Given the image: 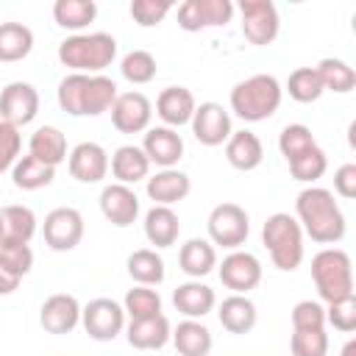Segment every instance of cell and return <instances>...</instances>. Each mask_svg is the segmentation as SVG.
<instances>
[{
	"mask_svg": "<svg viewBox=\"0 0 356 356\" xmlns=\"http://www.w3.org/2000/svg\"><path fill=\"white\" fill-rule=\"evenodd\" d=\"M295 220L303 236L317 245H337L345 236V214L325 186H306L295 200Z\"/></svg>",
	"mask_w": 356,
	"mask_h": 356,
	"instance_id": "6da1fadb",
	"label": "cell"
},
{
	"mask_svg": "<svg viewBox=\"0 0 356 356\" xmlns=\"http://www.w3.org/2000/svg\"><path fill=\"white\" fill-rule=\"evenodd\" d=\"M117 83L108 75H83V72H70L61 78L56 89V100L61 111L70 117H100L111 108L117 100Z\"/></svg>",
	"mask_w": 356,
	"mask_h": 356,
	"instance_id": "7a4b0ae2",
	"label": "cell"
},
{
	"mask_svg": "<svg viewBox=\"0 0 356 356\" xmlns=\"http://www.w3.org/2000/svg\"><path fill=\"white\" fill-rule=\"evenodd\" d=\"M231 111L245 120V122H261V120H270L281 100H284V86L278 83L275 75L270 72H256L245 81H239L234 89H231Z\"/></svg>",
	"mask_w": 356,
	"mask_h": 356,
	"instance_id": "3957f363",
	"label": "cell"
},
{
	"mask_svg": "<svg viewBox=\"0 0 356 356\" xmlns=\"http://www.w3.org/2000/svg\"><path fill=\"white\" fill-rule=\"evenodd\" d=\"M117 58V39L106 31L72 33L58 44V61L72 72L100 75Z\"/></svg>",
	"mask_w": 356,
	"mask_h": 356,
	"instance_id": "277c9868",
	"label": "cell"
},
{
	"mask_svg": "<svg viewBox=\"0 0 356 356\" xmlns=\"http://www.w3.org/2000/svg\"><path fill=\"white\" fill-rule=\"evenodd\" d=\"M261 242L270 253V261L284 270V273H292L300 267L303 261V231H300V222L286 214V211H275L264 220L261 225Z\"/></svg>",
	"mask_w": 356,
	"mask_h": 356,
	"instance_id": "5b68a950",
	"label": "cell"
},
{
	"mask_svg": "<svg viewBox=\"0 0 356 356\" xmlns=\"http://www.w3.org/2000/svg\"><path fill=\"white\" fill-rule=\"evenodd\" d=\"M312 281L320 300L331 303L345 295H353V264L342 248H323L312 259Z\"/></svg>",
	"mask_w": 356,
	"mask_h": 356,
	"instance_id": "8992f818",
	"label": "cell"
},
{
	"mask_svg": "<svg viewBox=\"0 0 356 356\" xmlns=\"http://www.w3.org/2000/svg\"><path fill=\"white\" fill-rule=\"evenodd\" d=\"M206 231H209V242L228 248V250H239L250 234V217L239 203H217L209 211L206 220Z\"/></svg>",
	"mask_w": 356,
	"mask_h": 356,
	"instance_id": "52a82bcc",
	"label": "cell"
},
{
	"mask_svg": "<svg viewBox=\"0 0 356 356\" xmlns=\"http://www.w3.org/2000/svg\"><path fill=\"white\" fill-rule=\"evenodd\" d=\"M239 17H242V36L256 44L267 47L275 42L281 31V17L273 0H242L239 3Z\"/></svg>",
	"mask_w": 356,
	"mask_h": 356,
	"instance_id": "ba28073f",
	"label": "cell"
},
{
	"mask_svg": "<svg viewBox=\"0 0 356 356\" xmlns=\"http://www.w3.org/2000/svg\"><path fill=\"white\" fill-rule=\"evenodd\" d=\"M81 325L97 342H111L125 331V309L111 298H95L81 306Z\"/></svg>",
	"mask_w": 356,
	"mask_h": 356,
	"instance_id": "9c48e42d",
	"label": "cell"
},
{
	"mask_svg": "<svg viewBox=\"0 0 356 356\" xmlns=\"http://www.w3.org/2000/svg\"><path fill=\"white\" fill-rule=\"evenodd\" d=\"M44 245L56 253H70L83 239V214L72 206H58L44 214Z\"/></svg>",
	"mask_w": 356,
	"mask_h": 356,
	"instance_id": "30bf717a",
	"label": "cell"
},
{
	"mask_svg": "<svg viewBox=\"0 0 356 356\" xmlns=\"http://www.w3.org/2000/svg\"><path fill=\"white\" fill-rule=\"evenodd\" d=\"M234 17L231 0H184L178 6V28L197 33L206 28H222Z\"/></svg>",
	"mask_w": 356,
	"mask_h": 356,
	"instance_id": "8fae6325",
	"label": "cell"
},
{
	"mask_svg": "<svg viewBox=\"0 0 356 356\" xmlns=\"http://www.w3.org/2000/svg\"><path fill=\"white\" fill-rule=\"evenodd\" d=\"M39 114V92L28 81H11L0 92V120L19 128L33 122Z\"/></svg>",
	"mask_w": 356,
	"mask_h": 356,
	"instance_id": "7c38bea8",
	"label": "cell"
},
{
	"mask_svg": "<svg viewBox=\"0 0 356 356\" xmlns=\"http://www.w3.org/2000/svg\"><path fill=\"white\" fill-rule=\"evenodd\" d=\"M220 281L234 295H248L261 284V261L250 250H231L220 264Z\"/></svg>",
	"mask_w": 356,
	"mask_h": 356,
	"instance_id": "4fadbf2b",
	"label": "cell"
},
{
	"mask_svg": "<svg viewBox=\"0 0 356 356\" xmlns=\"http://www.w3.org/2000/svg\"><path fill=\"white\" fill-rule=\"evenodd\" d=\"M111 114V125L120 134H142L150 128L153 120V103L147 100V95L142 92H122L117 95V100L108 108Z\"/></svg>",
	"mask_w": 356,
	"mask_h": 356,
	"instance_id": "5bb4252c",
	"label": "cell"
},
{
	"mask_svg": "<svg viewBox=\"0 0 356 356\" xmlns=\"http://www.w3.org/2000/svg\"><path fill=\"white\" fill-rule=\"evenodd\" d=\"M189 125H192L195 139H197L200 145H206V147L225 145L228 136L234 134V128H231V114H228L220 103H214V100L200 103V106L195 108Z\"/></svg>",
	"mask_w": 356,
	"mask_h": 356,
	"instance_id": "9a60e30c",
	"label": "cell"
},
{
	"mask_svg": "<svg viewBox=\"0 0 356 356\" xmlns=\"http://www.w3.org/2000/svg\"><path fill=\"white\" fill-rule=\"evenodd\" d=\"M67 170L78 184H100L108 172V153L97 142H78L67 153Z\"/></svg>",
	"mask_w": 356,
	"mask_h": 356,
	"instance_id": "2e32d148",
	"label": "cell"
},
{
	"mask_svg": "<svg viewBox=\"0 0 356 356\" xmlns=\"http://www.w3.org/2000/svg\"><path fill=\"white\" fill-rule=\"evenodd\" d=\"M81 323V303L75 295H67V292H56L50 295L42 309H39V325L47 331V334H70L75 331Z\"/></svg>",
	"mask_w": 356,
	"mask_h": 356,
	"instance_id": "e0dca14e",
	"label": "cell"
},
{
	"mask_svg": "<svg viewBox=\"0 0 356 356\" xmlns=\"http://www.w3.org/2000/svg\"><path fill=\"white\" fill-rule=\"evenodd\" d=\"M142 150H145L150 164H156L161 170H170V167H175L184 159V139H181V134L175 128L156 125V128L145 131Z\"/></svg>",
	"mask_w": 356,
	"mask_h": 356,
	"instance_id": "ac0fdd59",
	"label": "cell"
},
{
	"mask_svg": "<svg viewBox=\"0 0 356 356\" xmlns=\"http://www.w3.org/2000/svg\"><path fill=\"white\" fill-rule=\"evenodd\" d=\"M100 211H103V217H106L111 225L128 228V225H134L136 217H139V197H136V192H134L131 186H125V184H108V186H103V192H100Z\"/></svg>",
	"mask_w": 356,
	"mask_h": 356,
	"instance_id": "d6986e66",
	"label": "cell"
},
{
	"mask_svg": "<svg viewBox=\"0 0 356 356\" xmlns=\"http://www.w3.org/2000/svg\"><path fill=\"white\" fill-rule=\"evenodd\" d=\"M195 108H197V100L186 86H167L156 97V114L167 128L189 125Z\"/></svg>",
	"mask_w": 356,
	"mask_h": 356,
	"instance_id": "ffe728a7",
	"label": "cell"
},
{
	"mask_svg": "<svg viewBox=\"0 0 356 356\" xmlns=\"http://www.w3.org/2000/svg\"><path fill=\"white\" fill-rule=\"evenodd\" d=\"M145 192L153 200V206H172V203L184 200L192 192V178L184 170H178V167L159 170L156 175L147 178Z\"/></svg>",
	"mask_w": 356,
	"mask_h": 356,
	"instance_id": "44dd1931",
	"label": "cell"
},
{
	"mask_svg": "<svg viewBox=\"0 0 356 356\" xmlns=\"http://www.w3.org/2000/svg\"><path fill=\"white\" fill-rule=\"evenodd\" d=\"M172 306L186 317V320H203L214 306H217V295L209 284L203 281H184L172 289Z\"/></svg>",
	"mask_w": 356,
	"mask_h": 356,
	"instance_id": "7402d4cb",
	"label": "cell"
},
{
	"mask_svg": "<svg viewBox=\"0 0 356 356\" xmlns=\"http://www.w3.org/2000/svg\"><path fill=\"white\" fill-rule=\"evenodd\" d=\"M170 337H172V325H170V320L164 314L131 320L125 325V339L136 350H159V348H164L170 342Z\"/></svg>",
	"mask_w": 356,
	"mask_h": 356,
	"instance_id": "603a6c76",
	"label": "cell"
},
{
	"mask_svg": "<svg viewBox=\"0 0 356 356\" xmlns=\"http://www.w3.org/2000/svg\"><path fill=\"white\" fill-rule=\"evenodd\" d=\"M225 159H228V164H231L234 170L250 172V170H256V167L264 161V145H261V139H259L253 131H248V128L234 131V134L228 136V142H225Z\"/></svg>",
	"mask_w": 356,
	"mask_h": 356,
	"instance_id": "cb8c5ba5",
	"label": "cell"
},
{
	"mask_svg": "<svg viewBox=\"0 0 356 356\" xmlns=\"http://www.w3.org/2000/svg\"><path fill=\"white\" fill-rule=\"evenodd\" d=\"M108 167H111V175L117 178V184H125V186L145 181L150 172V161H147L145 150L136 145H120L111 153Z\"/></svg>",
	"mask_w": 356,
	"mask_h": 356,
	"instance_id": "d4e9b609",
	"label": "cell"
},
{
	"mask_svg": "<svg viewBox=\"0 0 356 356\" xmlns=\"http://www.w3.org/2000/svg\"><path fill=\"white\" fill-rule=\"evenodd\" d=\"M28 156L39 159L47 167H58L67 161V136L56 125H42L28 139Z\"/></svg>",
	"mask_w": 356,
	"mask_h": 356,
	"instance_id": "484cf974",
	"label": "cell"
},
{
	"mask_svg": "<svg viewBox=\"0 0 356 356\" xmlns=\"http://www.w3.org/2000/svg\"><path fill=\"white\" fill-rule=\"evenodd\" d=\"M178 267L189 278L200 281L203 275H209L217 267V250H214V245L209 239H200V236L186 239L181 245V250H178Z\"/></svg>",
	"mask_w": 356,
	"mask_h": 356,
	"instance_id": "4316f807",
	"label": "cell"
},
{
	"mask_svg": "<svg viewBox=\"0 0 356 356\" xmlns=\"http://www.w3.org/2000/svg\"><path fill=\"white\" fill-rule=\"evenodd\" d=\"M217 317H220V325L228 334H248V331H253V325L259 320V312H256V303L248 295H228L220 303Z\"/></svg>",
	"mask_w": 356,
	"mask_h": 356,
	"instance_id": "83f0119b",
	"label": "cell"
},
{
	"mask_svg": "<svg viewBox=\"0 0 356 356\" xmlns=\"http://www.w3.org/2000/svg\"><path fill=\"white\" fill-rule=\"evenodd\" d=\"M181 234V220L172 206H153L145 214V236L156 248H172Z\"/></svg>",
	"mask_w": 356,
	"mask_h": 356,
	"instance_id": "f1b7e54d",
	"label": "cell"
},
{
	"mask_svg": "<svg viewBox=\"0 0 356 356\" xmlns=\"http://www.w3.org/2000/svg\"><path fill=\"white\" fill-rule=\"evenodd\" d=\"M172 345L181 356H209L211 353V331L200 320H181L172 328Z\"/></svg>",
	"mask_w": 356,
	"mask_h": 356,
	"instance_id": "f546056e",
	"label": "cell"
},
{
	"mask_svg": "<svg viewBox=\"0 0 356 356\" xmlns=\"http://www.w3.org/2000/svg\"><path fill=\"white\" fill-rule=\"evenodd\" d=\"M33 50V31L22 22H0V61L14 64Z\"/></svg>",
	"mask_w": 356,
	"mask_h": 356,
	"instance_id": "4dcf8cb0",
	"label": "cell"
},
{
	"mask_svg": "<svg viewBox=\"0 0 356 356\" xmlns=\"http://www.w3.org/2000/svg\"><path fill=\"white\" fill-rule=\"evenodd\" d=\"M125 267H128V275H131L139 286H159V284L164 281V275H167L164 259H161L153 248H139V250H134V253L128 256Z\"/></svg>",
	"mask_w": 356,
	"mask_h": 356,
	"instance_id": "1f68e13d",
	"label": "cell"
},
{
	"mask_svg": "<svg viewBox=\"0 0 356 356\" xmlns=\"http://www.w3.org/2000/svg\"><path fill=\"white\" fill-rule=\"evenodd\" d=\"M53 178H56V167H47L33 156H19L17 164L11 167V181L22 192L44 189V186L53 184Z\"/></svg>",
	"mask_w": 356,
	"mask_h": 356,
	"instance_id": "d6a6232c",
	"label": "cell"
},
{
	"mask_svg": "<svg viewBox=\"0 0 356 356\" xmlns=\"http://www.w3.org/2000/svg\"><path fill=\"white\" fill-rule=\"evenodd\" d=\"M97 17V3L95 0H56L53 3V19L64 31L81 33L89 22Z\"/></svg>",
	"mask_w": 356,
	"mask_h": 356,
	"instance_id": "836d02e7",
	"label": "cell"
},
{
	"mask_svg": "<svg viewBox=\"0 0 356 356\" xmlns=\"http://www.w3.org/2000/svg\"><path fill=\"white\" fill-rule=\"evenodd\" d=\"M317 75H320V83L325 92H337V95H348L353 92L356 86V70L342 61V58H334V56H325L317 61Z\"/></svg>",
	"mask_w": 356,
	"mask_h": 356,
	"instance_id": "e575fe53",
	"label": "cell"
},
{
	"mask_svg": "<svg viewBox=\"0 0 356 356\" xmlns=\"http://www.w3.org/2000/svg\"><path fill=\"white\" fill-rule=\"evenodd\" d=\"M0 220H3V239L31 242V236L36 234V214H33V209H28L22 203L3 206Z\"/></svg>",
	"mask_w": 356,
	"mask_h": 356,
	"instance_id": "d590c367",
	"label": "cell"
},
{
	"mask_svg": "<svg viewBox=\"0 0 356 356\" xmlns=\"http://www.w3.org/2000/svg\"><path fill=\"white\" fill-rule=\"evenodd\" d=\"M286 164H289V172H292L295 181H300V184H314L317 178L325 175V170H328V156H325V150H323L320 145H314V147L303 150L300 156L289 159Z\"/></svg>",
	"mask_w": 356,
	"mask_h": 356,
	"instance_id": "8d00e7d4",
	"label": "cell"
},
{
	"mask_svg": "<svg viewBox=\"0 0 356 356\" xmlns=\"http://www.w3.org/2000/svg\"><path fill=\"white\" fill-rule=\"evenodd\" d=\"M286 92L295 103H314L323 97V83H320V75L314 67H298L289 72L286 78Z\"/></svg>",
	"mask_w": 356,
	"mask_h": 356,
	"instance_id": "74e56055",
	"label": "cell"
},
{
	"mask_svg": "<svg viewBox=\"0 0 356 356\" xmlns=\"http://www.w3.org/2000/svg\"><path fill=\"white\" fill-rule=\"evenodd\" d=\"M120 72H122V78H125L128 83H134V86H145V83H150V81L156 78L159 67H156L153 53H147V50H131V53L122 56V61H120Z\"/></svg>",
	"mask_w": 356,
	"mask_h": 356,
	"instance_id": "f35d334b",
	"label": "cell"
},
{
	"mask_svg": "<svg viewBox=\"0 0 356 356\" xmlns=\"http://www.w3.org/2000/svg\"><path fill=\"white\" fill-rule=\"evenodd\" d=\"M122 309L131 320H142V317H156L161 314V295L153 286H134L125 292L122 298Z\"/></svg>",
	"mask_w": 356,
	"mask_h": 356,
	"instance_id": "ab89813d",
	"label": "cell"
},
{
	"mask_svg": "<svg viewBox=\"0 0 356 356\" xmlns=\"http://www.w3.org/2000/svg\"><path fill=\"white\" fill-rule=\"evenodd\" d=\"M0 267L8 270L17 278H25L33 267V250L28 242L17 239H0Z\"/></svg>",
	"mask_w": 356,
	"mask_h": 356,
	"instance_id": "60d3db41",
	"label": "cell"
},
{
	"mask_svg": "<svg viewBox=\"0 0 356 356\" xmlns=\"http://www.w3.org/2000/svg\"><path fill=\"white\" fill-rule=\"evenodd\" d=\"M317 142H314V134H312V128L309 125H303V122H289V125H284L281 128V134H278V150H281V156L289 161V159H295V156H300L303 150H309V147H314Z\"/></svg>",
	"mask_w": 356,
	"mask_h": 356,
	"instance_id": "b9f144b4",
	"label": "cell"
},
{
	"mask_svg": "<svg viewBox=\"0 0 356 356\" xmlns=\"http://www.w3.org/2000/svg\"><path fill=\"white\" fill-rule=\"evenodd\" d=\"M289 350H292V356H328V334H325V328L292 331Z\"/></svg>",
	"mask_w": 356,
	"mask_h": 356,
	"instance_id": "7bdbcfd3",
	"label": "cell"
},
{
	"mask_svg": "<svg viewBox=\"0 0 356 356\" xmlns=\"http://www.w3.org/2000/svg\"><path fill=\"white\" fill-rule=\"evenodd\" d=\"M325 323L342 334L356 331V295H345L339 300L325 303Z\"/></svg>",
	"mask_w": 356,
	"mask_h": 356,
	"instance_id": "ee69618b",
	"label": "cell"
},
{
	"mask_svg": "<svg viewBox=\"0 0 356 356\" xmlns=\"http://www.w3.org/2000/svg\"><path fill=\"white\" fill-rule=\"evenodd\" d=\"M128 11L139 28H156L172 11V3L170 0H134L128 6Z\"/></svg>",
	"mask_w": 356,
	"mask_h": 356,
	"instance_id": "f6af8a7d",
	"label": "cell"
},
{
	"mask_svg": "<svg viewBox=\"0 0 356 356\" xmlns=\"http://www.w3.org/2000/svg\"><path fill=\"white\" fill-rule=\"evenodd\" d=\"M292 331H309V328H325V306L317 300H298L292 306Z\"/></svg>",
	"mask_w": 356,
	"mask_h": 356,
	"instance_id": "bcb514c9",
	"label": "cell"
},
{
	"mask_svg": "<svg viewBox=\"0 0 356 356\" xmlns=\"http://www.w3.org/2000/svg\"><path fill=\"white\" fill-rule=\"evenodd\" d=\"M19 150H22L19 128H14V125H8V122L0 120V175L17 164Z\"/></svg>",
	"mask_w": 356,
	"mask_h": 356,
	"instance_id": "7dc6e473",
	"label": "cell"
},
{
	"mask_svg": "<svg viewBox=\"0 0 356 356\" xmlns=\"http://www.w3.org/2000/svg\"><path fill=\"white\" fill-rule=\"evenodd\" d=\"M334 192L345 200H353L356 197V164H342L337 172H334Z\"/></svg>",
	"mask_w": 356,
	"mask_h": 356,
	"instance_id": "c3c4849f",
	"label": "cell"
},
{
	"mask_svg": "<svg viewBox=\"0 0 356 356\" xmlns=\"http://www.w3.org/2000/svg\"><path fill=\"white\" fill-rule=\"evenodd\" d=\"M19 281H22V278H17V275H11L8 270L0 267V295H11V292L19 286Z\"/></svg>",
	"mask_w": 356,
	"mask_h": 356,
	"instance_id": "681fc988",
	"label": "cell"
},
{
	"mask_svg": "<svg viewBox=\"0 0 356 356\" xmlns=\"http://www.w3.org/2000/svg\"><path fill=\"white\" fill-rule=\"evenodd\" d=\"M339 356H356V339H348L345 345H342V353Z\"/></svg>",
	"mask_w": 356,
	"mask_h": 356,
	"instance_id": "f907efd6",
	"label": "cell"
},
{
	"mask_svg": "<svg viewBox=\"0 0 356 356\" xmlns=\"http://www.w3.org/2000/svg\"><path fill=\"white\" fill-rule=\"evenodd\" d=\"M0 239H3V220H0Z\"/></svg>",
	"mask_w": 356,
	"mask_h": 356,
	"instance_id": "816d5d0a",
	"label": "cell"
}]
</instances>
